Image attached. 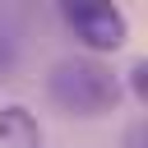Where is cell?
I'll return each instance as SVG.
<instances>
[{
	"mask_svg": "<svg viewBox=\"0 0 148 148\" xmlns=\"http://www.w3.org/2000/svg\"><path fill=\"white\" fill-rule=\"evenodd\" d=\"M130 83H134V97L143 102V60H134V69H130Z\"/></svg>",
	"mask_w": 148,
	"mask_h": 148,
	"instance_id": "cell-5",
	"label": "cell"
},
{
	"mask_svg": "<svg viewBox=\"0 0 148 148\" xmlns=\"http://www.w3.org/2000/svg\"><path fill=\"white\" fill-rule=\"evenodd\" d=\"M46 92L60 111L69 116H106L120 102V79L97 60V56H69L60 65H51L46 74Z\"/></svg>",
	"mask_w": 148,
	"mask_h": 148,
	"instance_id": "cell-1",
	"label": "cell"
},
{
	"mask_svg": "<svg viewBox=\"0 0 148 148\" xmlns=\"http://www.w3.org/2000/svg\"><path fill=\"white\" fill-rule=\"evenodd\" d=\"M60 14L92 56H111L130 42V18L116 0H60Z\"/></svg>",
	"mask_w": 148,
	"mask_h": 148,
	"instance_id": "cell-2",
	"label": "cell"
},
{
	"mask_svg": "<svg viewBox=\"0 0 148 148\" xmlns=\"http://www.w3.org/2000/svg\"><path fill=\"white\" fill-rule=\"evenodd\" d=\"M9 65H14V42H9L5 32H0V74H5Z\"/></svg>",
	"mask_w": 148,
	"mask_h": 148,
	"instance_id": "cell-4",
	"label": "cell"
},
{
	"mask_svg": "<svg viewBox=\"0 0 148 148\" xmlns=\"http://www.w3.org/2000/svg\"><path fill=\"white\" fill-rule=\"evenodd\" d=\"M0 148H42V125L28 106H0Z\"/></svg>",
	"mask_w": 148,
	"mask_h": 148,
	"instance_id": "cell-3",
	"label": "cell"
}]
</instances>
